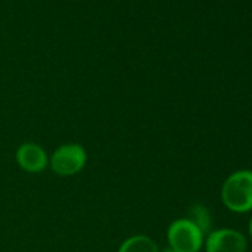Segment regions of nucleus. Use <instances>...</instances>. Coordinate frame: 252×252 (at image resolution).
Returning <instances> with one entry per match:
<instances>
[{
  "label": "nucleus",
  "mask_w": 252,
  "mask_h": 252,
  "mask_svg": "<svg viewBox=\"0 0 252 252\" xmlns=\"http://www.w3.org/2000/svg\"><path fill=\"white\" fill-rule=\"evenodd\" d=\"M220 196L227 211L237 215L252 214V169L231 172L224 180Z\"/></svg>",
  "instance_id": "f257e3e1"
},
{
  "label": "nucleus",
  "mask_w": 252,
  "mask_h": 252,
  "mask_svg": "<svg viewBox=\"0 0 252 252\" xmlns=\"http://www.w3.org/2000/svg\"><path fill=\"white\" fill-rule=\"evenodd\" d=\"M15 160L18 166L29 174H40L49 166L46 150L37 143H24L17 149Z\"/></svg>",
  "instance_id": "39448f33"
},
{
  "label": "nucleus",
  "mask_w": 252,
  "mask_h": 252,
  "mask_svg": "<svg viewBox=\"0 0 252 252\" xmlns=\"http://www.w3.org/2000/svg\"><path fill=\"white\" fill-rule=\"evenodd\" d=\"M168 246L175 252H200L205 233L187 217L174 220L166 230Z\"/></svg>",
  "instance_id": "f03ea898"
},
{
  "label": "nucleus",
  "mask_w": 252,
  "mask_h": 252,
  "mask_svg": "<svg viewBox=\"0 0 252 252\" xmlns=\"http://www.w3.org/2000/svg\"><path fill=\"white\" fill-rule=\"evenodd\" d=\"M88 153L77 143H67L54 150L49 156V168L60 177H73L85 169Z\"/></svg>",
  "instance_id": "7ed1b4c3"
},
{
  "label": "nucleus",
  "mask_w": 252,
  "mask_h": 252,
  "mask_svg": "<svg viewBox=\"0 0 252 252\" xmlns=\"http://www.w3.org/2000/svg\"><path fill=\"white\" fill-rule=\"evenodd\" d=\"M187 218L190 221H193L205 233V236L212 230V215H211V211L205 205H202V203L191 205L189 208Z\"/></svg>",
  "instance_id": "0eeeda50"
},
{
  "label": "nucleus",
  "mask_w": 252,
  "mask_h": 252,
  "mask_svg": "<svg viewBox=\"0 0 252 252\" xmlns=\"http://www.w3.org/2000/svg\"><path fill=\"white\" fill-rule=\"evenodd\" d=\"M160 252H175V251H174V249H171L169 246H166L165 249H160Z\"/></svg>",
  "instance_id": "1a4fd4ad"
},
{
  "label": "nucleus",
  "mask_w": 252,
  "mask_h": 252,
  "mask_svg": "<svg viewBox=\"0 0 252 252\" xmlns=\"http://www.w3.org/2000/svg\"><path fill=\"white\" fill-rule=\"evenodd\" d=\"M246 237L252 240V215H251V218L248 221V236Z\"/></svg>",
  "instance_id": "6e6552de"
},
{
  "label": "nucleus",
  "mask_w": 252,
  "mask_h": 252,
  "mask_svg": "<svg viewBox=\"0 0 252 252\" xmlns=\"http://www.w3.org/2000/svg\"><path fill=\"white\" fill-rule=\"evenodd\" d=\"M117 252H160V249L150 236L134 234L120 243Z\"/></svg>",
  "instance_id": "423d86ee"
},
{
  "label": "nucleus",
  "mask_w": 252,
  "mask_h": 252,
  "mask_svg": "<svg viewBox=\"0 0 252 252\" xmlns=\"http://www.w3.org/2000/svg\"><path fill=\"white\" fill-rule=\"evenodd\" d=\"M203 249L205 252H246L248 237L231 227L212 228L205 236Z\"/></svg>",
  "instance_id": "20e7f679"
}]
</instances>
